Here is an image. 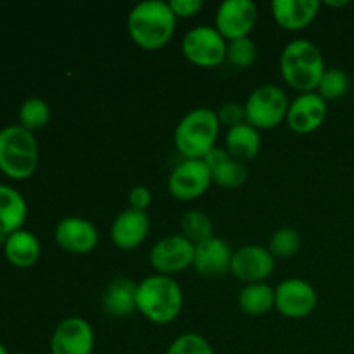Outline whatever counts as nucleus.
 Returning <instances> with one entry per match:
<instances>
[{
	"label": "nucleus",
	"instance_id": "nucleus-1",
	"mask_svg": "<svg viewBox=\"0 0 354 354\" xmlns=\"http://www.w3.org/2000/svg\"><path fill=\"white\" fill-rule=\"evenodd\" d=\"M176 16L165 0H144L128 14V33L145 50L162 48L175 33Z\"/></svg>",
	"mask_w": 354,
	"mask_h": 354
},
{
	"label": "nucleus",
	"instance_id": "nucleus-2",
	"mask_svg": "<svg viewBox=\"0 0 354 354\" xmlns=\"http://www.w3.org/2000/svg\"><path fill=\"white\" fill-rule=\"evenodd\" d=\"M183 306L180 283L168 275H149L137 287V310L156 325H168L178 318Z\"/></svg>",
	"mask_w": 354,
	"mask_h": 354
},
{
	"label": "nucleus",
	"instance_id": "nucleus-3",
	"mask_svg": "<svg viewBox=\"0 0 354 354\" xmlns=\"http://www.w3.org/2000/svg\"><path fill=\"white\" fill-rule=\"evenodd\" d=\"M325 69L322 50L313 41L304 38L289 41L280 54L283 80L301 93L317 92Z\"/></svg>",
	"mask_w": 354,
	"mask_h": 354
},
{
	"label": "nucleus",
	"instance_id": "nucleus-4",
	"mask_svg": "<svg viewBox=\"0 0 354 354\" xmlns=\"http://www.w3.org/2000/svg\"><path fill=\"white\" fill-rule=\"evenodd\" d=\"M220 133L216 111L196 107L180 120L175 130V145L185 159H204L214 147Z\"/></svg>",
	"mask_w": 354,
	"mask_h": 354
},
{
	"label": "nucleus",
	"instance_id": "nucleus-5",
	"mask_svg": "<svg viewBox=\"0 0 354 354\" xmlns=\"http://www.w3.org/2000/svg\"><path fill=\"white\" fill-rule=\"evenodd\" d=\"M38 166V145L33 133L21 124L0 130V169L16 180L28 178Z\"/></svg>",
	"mask_w": 354,
	"mask_h": 354
},
{
	"label": "nucleus",
	"instance_id": "nucleus-6",
	"mask_svg": "<svg viewBox=\"0 0 354 354\" xmlns=\"http://www.w3.org/2000/svg\"><path fill=\"white\" fill-rule=\"evenodd\" d=\"M289 97L279 85L258 86L248 97L245 107V123L256 130H270L282 123L289 111Z\"/></svg>",
	"mask_w": 354,
	"mask_h": 354
},
{
	"label": "nucleus",
	"instance_id": "nucleus-7",
	"mask_svg": "<svg viewBox=\"0 0 354 354\" xmlns=\"http://www.w3.org/2000/svg\"><path fill=\"white\" fill-rule=\"evenodd\" d=\"M227 44L214 26L201 24L192 28L182 40V52L192 64L214 68L227 59Z\"/></svg>",
	"mask_w": 354,
	"mask_h": 354
},
{
	"label": "nucleus",
	"instance_id": "nucleus-8",
	"mask_svg": "<svg viewBox=\"0 0 354 354\" xmlns=\"http://www.w3.org/2000/svg\"><path fill=\"white\" fill-rule=\"evenodd\" d=\"M211 183L213 175L204 159H183L169 173L168 190L178 201H196L207 192Z\"/></svg>",
	"mask_w": 354,
	"mask_h": 354
},
{
	"label": "nucleus",
	"instance_id": "nucleus-9",
	"mask_svg": "<svg viewBox=\"0 0 354 354\" xmlns=\"http://www.w3.org/2000/svg\"><path fill=\"white\" fill-rule=\"evenodd\" d=\"M196 244L183 235H166L152 245L149 261L159 275H173L194 265Z\"/></svg>",
	"mask_w": 354,
	"mask_h": 354
},
{
	"label": "nucleus",
	"instance_id": "nucleus-10",
	"mask_svg": "<svg viewBox=\"0 0 354 354\" xmlns=\"http://www.w3.org/2000/svg\"><path fill=\"white\" fill-rule=\"evenodd\" d=\"M318 294L311 283L301 279H287L275 289V308L280 315L294 320L306 318L317 310Z\"/></svg>",
	"mask_w": 354,
	"mask_h": 354
},
{
	"label": "nucleus",
	"instance_id": "nucleus-11",
	"mask_svg": "<svg viewBox=\"0 0 354 354\" xmlns=\"http://www.w3.org/2000/svg\"><path fill=\"white\" fill-rule=\"evenodd\" d=\"M258 19V7L252 0H225L214 16V28L227 41L249 37Z\"/></svg>",
	"mask_w": 354,
	"mask_h": 354
},
{
	"label": "nucleus",
	"instance_id": "nucleus-12",
	"mask_svg": "<svg viewBox=\"0 0 354 354\" xmlns=\"http://www.w3.org/2000/svg\"><path fill=\"white\" fill-rule=\"evenodd\" d=\"M93 348L95 334L92 325L80 317L62 320L50 339L52 354H92Z\"/></svg>",
	"mask_w": 354,
	"mask_h": 354
},
{
	"label": "nucleus",
	"instance_id": "nucleus-13",
	"mask_svg": "<svg viewBox=\"0 0 354 354\" xmlns=\"http://www.w3.org/2000/svg\"><path fill=\"white\" fill-rule=\"evenodd\" d=\"M275 270V256L261 245H242L232 256L230 272L241 282L261 283Z\"/></svg>",
	"mask_w": 354,
	"mask_h": 354
},
{
	"label": "nucleus",
	"instance_id": "nucleus-14",
	"mask_svg": "<svg viewBox=\"0 0 354 354\" xmlns=\"http://www.w3.org/2000/svg\"><path fill=\"white\" fill-rule=\"evenodd\" d=\"M55 242L71 254H88L99 244L95 225L82 216H66L55 225Z\"/></svg>",
	"mask_w": 354,
	"mask_h": 354
},
{
	"label": "nucleus",
	"instance_id": "nucleus-15",
	"mask_svg": "<svg viewBox=\"0 0 354 354\" xmlns=\"http://www.w3.org/2000/svg\"><path fill=\"white\" fill-rule=\"evenodd\" d=\"M327 118V100L317 92L299 93L287 111V124L296 133H311L324 124Z\"/></svg>",
	"mask_w": 354,
	"mask_h": 354
},
{
	"label": "nucleus",
	"instance_id": "nucleus-16",
	"mask_svg": "<svg viewBox=\"0 0 354 354\" xmlns=\"http://www.w3.org/2000/svg\"><path fill=\"white\" fill-rule=\"evenodd\" d=\"M149 230H151V220H149L147 211L128 209L121 211L113 221L111 227V239L114 245L120 249L130 251L140 245L147 239Z\"/></svg>",
	"mask_w": 354,
	"mask_h": 354
},
{
	"label": "nucleus",
	"instance_id": "nucleus-17",
	"mask_svg": "<svg viewBox=\"0 0 354 354\" xmlns=\"http://www.w3.org/2000/svg\"><path fill=\"white\" fill-rule=\"evenodd\" d=\"M232 256H234V252L228 248L227 242L218 237H211L209 241L196 245L192 266L199 275L214 279V277L230 272Z\"/></svg>",
	"mask_w": 354,
	"mask_h": 354
},
{
	"label": "nucleus",
	"instance_id": "nucleus-18",
	"mask_svg": "<svg viewBox=\"0 0 354 354\" xmlns=\"http://www.w3.org/2000/svg\"><path fill=\"white\" fill-rule=\"evenodd\" d=\"M322 3L318 0H273L272 14L280 28L297 31L317 19Z\"/></svg>",
	"mask_w": 354,
	"mask_h": 354
},
{
	"label": "nucleus",
	"instance_id": "nucleus-19",
	"mask_svg": "<svg viewBox=\"0 0 354 354\" xmlns=\"http://www.w3.org/2000/svg\"><path fill=\"white\" fill-rule=\"evenodd\" d=\"M138 283L130 277H114L102 294V308L114 318H127L137 311Z\"/></svg>",
	"mask_w": 354,
	"mask_h": 354
},
{
	"label": "nucleus",
	"instance_id": "nucleus-20",
	"mask_svg": "<svg viewBox=\"0 0 354 354\" xmlns=\"http://www.w3.org/2000/svg\"><path fill=\"white\" fill-rule=\"evenodd\" d=\"M206 165L209 166L213 183L223 187V189H235L245 183L249 176V169L245 162L237 161L227 152V149L214 147L209 154L204 158Z\"/></svg>",
	"mask_w": 354,
	"mask_h": 354
},
{
	"label": "nucleus",
	"instance_id": "nucleus-21",
	"mask_svg": "<svg viewBox=\"0 0 354 354\" xmlns=\"http://www.w3.org/2000/svg\"><path fill=\"white\" fill-rule=\"evenodd\" d=\"M28 206L16 189L0 183V237H9L21 230L26 220Z\"/></svg>",
	"mask_w": 354,
	"mask_h": 354
},
{
	"label": "nucleus",
	"instance_id": "nucleus-22",
	"mask_svg": "<svg viewBox=\"0 0 354 354\" xmlns=\"http://www.w3.org/2000/svg\"><path fill=\"white\" fill-rule=\"evenodd\" d=\"M225 144H227V152L232 158L237 159V161L248 162L259 154L261 135L254 127L242 123L227 131Z\"/></svg>",
	"mask_w": 354,
	"mask_h": 354
},
{
	"label": "nucleus",
	"instance_id": "nucleus-23",
	"mask_svg": "<svg viewBox=\"0 0 354 354\" xmlns=\"http://www.w3.org/2000/svg\"><path fill=\"white\" fill-rule=\"evenodd\" d=\"M6 256L17 268L33 266L40 258V241L28 230H17L6 239Z\"/></svg>",
	"mask_w": 354,
	"mask_h": 354
},
{
	"label": "nucleus",
	"instance_id": "nucleus-24",
	"mask_svg": "<svg viewBox=\"0 0 354 354\" xmlns=\"http://www.w3.org/2000/svg\"><path fill=\"white\" fill-rule=\"evenodd\" d=\"M239 308L245 315H265L275 308V289L266 282L248 283L239 292Z\"/></svg>",
	"mask_w": 354,
	"mask_h": 354
},
{
	"label": "nucleus",
	"instance_id": "nucleus-25",
	"mask_svg": "<svg viewBox=\"0 0 354 354\" xmlns=\"http://www.w3.org/2000/svg\"><path fill=\"white\" fill-rule=\"evenodd\" d=\"M180 228H182L183 237L189 239L196 245L213 237V223H211L209 216L203 211H187L180 220Z\"/></svg>",
	"mask_w": 354,
	"mask_h": 354
},
{
	"label": "nucleus",
	"instance_id": "nucleus-26",
	"mask_svg": "<svg viewBox=\"0 0 354 354\" xmlns=\"http://www.w3.org/2000/svg\"><path fill=\"white\" fill-rule=\"evenodd\" d=\"M349 86H351V80L344 69L327 68L322 76L317 93L327 102L328 100H339L349 92Z\"/></svg>",
	"mask_w": 354,
	"mask_h": 354
},
{
	"label": "nucleus",
	"instance_id": "nucleus-27",
	"mask_svg": "<svg viewBox=\"0 0 354 354\" xmlns=\"http://www.w3.org/2000/svg\"><path fill=\"white\" fill-rule=\"evenodd\" d=\"M50 120V107L40 97H30L19 107L21 127L26 130H40Z\"/></svg>",
	"mask_w": 354,
	"mask_h": 354
},
{
	"label": "nucleus",
	"instance_id": "nucleus-28",
	"mask_svg": "<svg viewBox=\"0 0 354 354\" xmlns=\"http://www.w3.org/2000/svg\"><path fill=\"white\" fill-rule=\"evenodd\" d=\"M301 244H303V237L296 228L282 227L273 232L268 249L275 258H290L299 251Z\"/></svg>",
	"mask_w": 354,
	"mask_h": 354
},
{
	"label": "nucleus",
	"instance_id": "nucleus-29",
	"mask_svg": "<svg viewBox=\"0 0 354 354\" xmlns=\"http://www.w3.org/2000/svg\"><path fill=\"white\" fill-rule=\"evenodd\" d=\"M258 57V47L251 37H242L227 44V59L235 68L248 69Z\"/></svg>",
	"mask_w": 354,
	"mask_h": 354
},
{
	"label": "nucleus",
	"instance_id": "nucleus-30",
	"mask_svg": "<svg viewBox=\"0 0 354 354\" xmlns=\"http://www.w3.org/2000/svg\"><path fill=\"white\" fill-rule=\"evenodd\" d=\"M166 354H214V351L206 337L196 332H187L169 344Z\"/></svg>",
	"mask_w": 354,
	"mask_h": 354
},
{
	"label": "nucleus",
	"instance_id": "nucleus-31",
	"mask_svg": "<svg viewBox=\"0 0 354 354\" xmlns=\"http://www.w3.org/2000/svg\"><path fill=\"white\" fill-rule=\"evenodd\" d=\"M216 116L220 124L228 127V130L245 123V107L239 102H225L218 107Z\"/></svg>",
	"mask_w": 354,
	"mask_h": 354
},
{
	"label": "nucleus",
	"instance_id": "nucleus-32",
	"mask_svg": "<svg viewBox=\"0 0 354 354\" xmlns=\"http://www.w3.org/2000/svg\"><path fill=\"white\" fill-rule=\"evenodd\" d=\"M128 203H130L131 209L137 211H147V207L152 203V192L151 189L144 185H137L130 190V196H128Z\"/></svg>",
	"mask_w": 354,
	"mask_h": 354
},
{
	"label": "nucleus",
	"instance_id": "nucleus-33",
	"mask_svg": "<svg viewBox=\"0 0 354 354\" xmlns=\"http://www.w3.org/2000/svg\"><path fill=\"white\" fill-rule=\"evenodd\" d=\"M176 17H194L203 9V0H171L168 2Z\"/></svg>",
	"mask_w": 354,
	"mask_h": 354
},
{
	"label": "nucleus",
	"instance_id": "nucleus-34",
	"mask_svg": "<svg viewBox=\"0 0 354 354\" xmlns=\"http://www.w3.org/2000/svg\"><path fill=\"white\" fill-rule=\"evenodd\" d=\"M325 6H328V7H346V6H349V2H348V0H341V2H332V0H327V2H325Z\"/></svg>",
	"mask_w": 354,
	"mask_h": 354
},
{
	"label": "nucleus",
	"instance_id": "nucleus-35",
	"mask_svg": "<svg viewBox=\"0 0 354 354\" xmlns=\"http://www.w3.org/2000/svg\"><path fill=\"white\" fill-rule=\"evenodd\" d=\"M0 354H7V351H6V348H3L2 344H0Z\"/></svg>",
	"mask_w": 354,
	"mask_h": 354
},
{
	"label": "nucleus",
	"instance_id": "nucleus-36",
	"mask_svg": "<svg viewBox=\"0 0 354 354\" xmlns=\"http://www.w3.org/2000/svg\"><path fill=\"white\" fill-rule=\"evenodd\" d=\"M19 354H26V353H19Z\"/></svg>",
	"mask_w": 354,
	"mask_h": 354
}]
</instances>
